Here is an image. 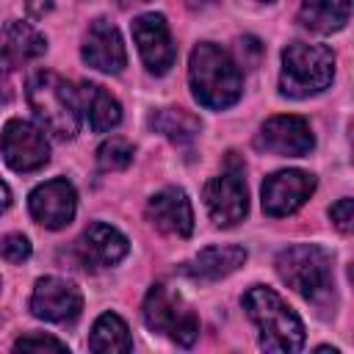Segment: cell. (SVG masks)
<instances>
[{
    "label": "cell",
    "mask_w": 354,
    "mask_h": 354,
    "mask_svg": "<svg viewBox=\"0 0 354 354\" xmlns=\"http://www.w3.org/2000/svg\"><path fill=\"white\" fill-rule=\"evenodd\" d=\"M188 83L199 105L221 111L241 100L243 77L235 58L213 41H202L191 53Z\"/></svg>",
    "instance_id": "obj_1"
},
{
    "label": "cell",
    "mask_w": 354,
    "mask_h": 354,
    "mask_svg": "<svg viewBox=\"0 0 354 354\" xmlns=\"http://www.w3.org/2000/svg\"><path fill=\"white\" fill-rule=\"evenodd\" d=\"M243 307L260 329V346L266 351H299L304 346V324L277 290L254 285L243 293Z\"/></svg>",
    "instance_id": "obj_2"
},
{
    "label": "cell",
    "mask_w": 354,
    "mask_h": 354,
    "mask_svg": "<svg viewBox=\"0 0 354 354\" xmlns=\"http://www.w3.org/2000/svg\"><path fill=\"white\" fill-rule=\"evenodd\" d=\"M28 102L47 133L66 141L80 130V100L77 91L55 72H36L28 80Z\"/></svg>",
    "instance_id": "obj_3"
},
{
    "label": "cell",
    "mask_w": 354,
    "mask_h": 354,
    "mask_svg": "<svg viewBox=\"0 0 354 354\" xmlns=\"http://www.w3.org/2000/svg\"><path fill=\"white\" fill-rule=\"evenodd\" d=\"M335 77V55L326 44L293 41L282 50L279 91L285 97L301 100L324 91Z\"/></svg>",
    "instance_id": "obj_4"
},
{
    "label": "cell",
    "mask_w": 354,
    "mask_h": 354,
    "mask_svg": "<svg viewBox=\"0 0 354 354\" xmlns=\"http://www.w3.org/2000/svg\"><path fill=\"white\" fill-rule=\"evenodd\" d=\"M279 279L307 301H321L332 293V254L318 243H293L277 254Z\"/></svg>",
    "instance_id": "obj_5"
},
{
    "label": "cell",
    "mask_w": 354,
    "mask_h": 354,
    "mask_svg": "<svg viewBox=\"0 0 354 354\" xmlns=\"http://www.w3.org/2000/svg\"><path fill=\"white\" fill-rule=\"evenodd\" d=\"M141 315H144V324L149 332L166 335L177 346L188 348L199 337V318L185 304V299L177 290H171L169 285H152L149 288L144 307H141Z\"/></svg>",
    "instance_id": "obj_6"
},
{
    "label": "cell",
    "mask_w": 354,
    "mask_h": 354,
    "mask_svg": "<svg viewBox=\"0 0 354 354\" xmlns=\"http://www.w3.org/2000/svg\"><path fill=\"white\" fill-rule=\"evenodd\" d=\"M0 152L14 171H36L50 160V144L44 138V130L25 119L6 122L0 136Z\"/></svg>",
    "instance_id": "obj_7"
},
{
    "label": "cell",
    "mask_w": 354,
    "mask_h": 354,
    "mask_svg": "<svg viewBox=\"0 0 354 354\" xmlns=\"http://www.w3.org/2000/svg\"><path fill=\"white\" fill-rule=\"evenodd\" d=\"M235 169L221 171L205 185V205L216 227H232L238 224L246 210H249V194L243 183V171L238 169V160L232 163Z\"/></svg>",
    "instance_id": "obj_8"
},
{
    "label": "cell",
    "mask_w": 354,
    "mask_h": 354,
    "mask_svg": "<svg viewBox=\"0 0 354 354\" xmlns=\"http://www.w3.org/2000/svg\"><path fill=\"white\" fill-rule=\"evenodd\" d=\"M313 191H315V177L310 171H301V169L274 171L271 177H266L260 188L263 210L266 216H274V218L290 216L310 199Z\"/></svg>",
    "instance_id": "obj_9"
},
{
    "label": "cell",
    "mask_w": 354,
    "mask_h": 354,
    "mask_svg": "<svg viewBox=\"0 0 354 354\" xmlns=\"http://www.w3.org/2000/svg\"><path fill=\"white\" fill-rule=\"evenodd\" d=\"M254 144L266 152H274V155H282V158H301V155H310L313 147H315V138H313V130L307 124V119L301 116H293V113H285V116H271Z\"/></svg>",
    "instance_id": "obj_10"
},
{
    "label": "cell",
    "mask_w": 354,
    "mask_h": 354,
    "mask_svg": "<svg viewBox=\"0 0 354 354\" xmlns=\"http://www.w3.org/2000/svg\"><path fill=\"white\" fill-rule=\"evenodd\" d=\"M83 310V296L80 290L61 279V277H41L33 285L30 293V313L41 321H53V324H64V321H75Z\"/></svg>",
    "instance_id": "obj_11"
},
{
    "label": "cell",
    "mask_w": 354,
    "mask_h": 354,
    "mask_svg": "<svg viewBox=\"0 0 354 354\" xmlns=\"http://www.w3.org/2000/svg\"><path fill=\"white\" fill-rule=\"evenodd\" d=\"M133 39H136V47L141 53V61L149 72L155 75H163L171 69L174 58H177V50H174V41H171V33H169V25H166V17L163 14H141L133 19Z\"/></svg>",
    "instance_id": "obj_12"
},
{
    "label": "cell",
    "mask_w": 354,
    "mask_h": 354,
    "mask_svg": "<svg viewBox=\"0 0 354 354\" xmlns=\"http://www.w3.org/2000/svg\"><path fill=\"white\" fill-rule=\"evenodd\" d=\"M28 207H30V216L41 227L61 230V227H66L75 218L77 194H75V188H72L69 180L55 177V180H47V183H41V185H36L30 191Z\"/></svg>",
    "instance_id": "obj_13"
},
{
    "label": "cell",
    "mask_w": 354,
    "mask_h": 354,
    "mask_svg": "<svg viewBox=\"0 0 354 354\" xmlns=\"http://www.w3.org/2000/svg\"><path fill=\"white\" fill-rule=\"evenodd\" d=\"M80 55L91 69H100V72H108V75H119L127 66V53H124L122 33L116 30V25H111L102 17L94 19L86 28Z\"/></svg>",
    "instance_id": "obj_14"
},
{
    "label": "cell",
    "mask_w": 354,
    "mask_h": 354,
    "mask_svg": "<svg viewBox=\"0 0 354 354\" xmlns=\"http://www.w3.org/2000/svg\"><path fill=\"white\" fill-rule=\"evenodd\" d=\"M147 216L160 232H169L177 238H188L194 230V210H191L188 194L177 185L160 188L147 202Z\"/></svg>",
    "instance_id": "obj_15"
},
{
    "label": "cell",
    "mask_w": 354,
    "mask_h": 354,
    "mask_svg": "<svg viewBox=\"0 0 354 354\" xmlns=\"http://www.w3.org/2000/svg\"><path fill=\"white\" fill-rule=\"evenodd\" d=\"M130 243L127 238L111 227V224H102V221H94L86 227V232L77 238V254L86 266L91 268H108V266H116L124 254H127Z\"/></svg>",
    "instance_id": "obj_16"
},
{
    "label": "cell",
    "mask_w": 354,
    "mask_h": 354,
    "mask_svg": "<svg viewBox=\"0 0 354 354\" xmlns=\"http://www.w3.org/2000/svg\"><path fill=\"white\" fill-rule=\"evenodd\" d=\"M243 263H246V249L235 246V243H224V246L202 249L196 257L183 263L180 271L185 277H191L194 282H218V279L230 277L232 271H238Z\"/></svg>",
    "instance_id": "obj_17"
},
{
    "label": "cell",
    "mask_w": 354,
    "mask_h": 354,
    "mask_svg": "<svg viewBox=\"0 0 354 354\" xmlns=\"http://www.w3.org/2000/svg\"><path fill=\"white\" fill-rule=\"evenodd\" d=\"M47 53V39L28 22L11 19L0 28V66L14 69Z\"/></svg>",
    "instance_id": "obj_18"
},
{
    "label": "cell",
    "mask_w": 354,
    "mask_h": 354,
    "mask_svg": "<svg viewBox=\"0 0 354 354\" xmlns=\"http://www.w3.org/2000/svg\"><path fill=\"white\" fill-rule=\"evenodd\" d=\"M351 17V0H301L299 22L315 33H335L346 28Z\"/></svg>",
    "instance_id": "obj_19"
},
{
    "label": "cell",
    "mask_w": 354,
    "mask_h": 354,
    "mask_svg": "<svg viewBox=\"0 0 354 354\" xmlns=\"http://www.w3.org/2000/svg\"><path fill=\"white\" fill-rule=\"evenodd\" d=\"M83 108L88 116V124L94 133H108L122 122V105L111 91H105L97 83H83Z\"/></svg>",
    "instance_id": "obj_20"
},
{
    "label": "cell",
    "mask_w": 354,
    "mask_h": 354,
    "mask_svg": "<svg viewBox=\"0 0 354 354\" xmlns=\"http://www.w3.org/2000/svg\"><path fill=\"white\" fill-rule=\"evenodd\" d=\"M149 127L160 136H166L174 144H188L196 138L199 133V119L194 113H188L185 108H158L149 116Z\"/></svg>",
    "instance_id": "obj_21"
},
{
    "label": "cell",
    "mask_w": 354,
    "mask_h": 354,
    "mask_svg": "<svg viewBox=\"0 0 354 354\" xmlns=\"http://www.w3.org/2000/svg\"><path fill=\"white\" fill-rule=\"evenodd\" d=\"M88 348L91 351H130L133 348V337L127 324L116 315V313H102L88 335Z\"/></svg>",
    "instance_id": "obj_22"
},
{
    "label": "cell",
    "mask_w": 354,
    "mask_h": 354,
    "mask_svg": "<svg viewBox=\"0 0 354 354\" xmlns=\"http://www.w3.org/2000/svg\"><path fill=\"white\" fill-rule=\"evenodd\" d=\"M133 144L127 141V138H122V136H113V138H108V141H102L100 144V149H97V166L102 169V171H119V169H127L130 163H133Z\"/></svg>",
    "instance_id": "obj_23"
},
{
    "label": "cell",
    "mask_w": 354,
    "mask_h": 354,
    "mask_svg": "<svg viewBox=\"0 0 354 354\" xmlns=\"http://www.w3.org/2000/svg\"><path fill=\"white\" fill-rule=\"evenodd\" d=\"M17 351H69L64 340L53 337V335H41V332H33V335H22L17 343H14Z\"/></svg>",
    "instance_id": "obj_24"
},
{
    "label": "cell",
    "mask_w": 354,
    "mask_h": 354,
    "mask_svg": "<svg viewBox=\"0 0 354 354\" xmlns=\"http://www.w3.org/2000/svg\"><path fill=\"white\" fill-rule=\"evenodd\" d=\"M0 254L8 263H22L30 257V241L22 232H8L6 238H0Z\"/></svg>",
    "instance_id": "obj_25"
},
{
    "label": "cell",
    "mask_w": 354,
    "mask_h": 354,
    "mask_svg": "<svg viewBox=\"0 0 354 354\" xmlns=\"http://www.w3.org/2000/svg\"><path fill=\"white\" fill-rule=\"evenodd\" d=\"M329 218L335 221V227L340 230V232H351V227H354V202L348 199V196H343V199H337L332 207H329Z\"/></svg>",
    "instance_id": "obj_26"
},
{
    "label": "cell",
    "mask_w": 354,
    "mask_h": 354,
    "mask_svg": "<svg viewBox=\"0 0 354 354\" xmlns=\"http://www.w3.org/2000/svg\"><path fill=\"white\" fill-rule=\"evenodd\" d=\"M25 11H28L33 19H41L44 14L53 11V0H25Z\"/></svg>",
    "instance_id": "obj_27"
},
{
    "label": "cell",
    "mask_w": 354,
    "mask_h": 354,
    "mask_svg": "<svg viewBox=\"0 0 354 354\" xmlns=\"http://www.w3.org/2000/svg\"><path fill=\"white\" fill-rule=\"evenodd\" d=\"M8 205H11V191H8V185L0 180V213H6Z\"/></svg>",
    "instance_id": "obj_28"
},
{
    "label": "cell",
    "mask_w": 354,
    "mask_h": 354,
    "mask_svg": "<svg viewBox=\"0 0 354 354\" xmlns=\"http://www.w3.org/2000/svg\"><path fill=\"white\" fill-rule=\"evenodd\" d=\"M144 3H152V0H116V6H122V8H130V6H144Z\"/></svg>",
    "instance_id": "obj_29"
},
{
    "label": "cell",
    "mask_w": 354,
    "mask_h": 354,
    "mask_svg": "<svg viewBox=\"0 0 354 354\" xmlns=\"http://www.w3.org/2000/svg\"><path fill=\"white\" fill-rule=\"evenodd\" d=\"M266 3H271V0H266Z\"/></svg>",
    "instance_id": "obj_30"
}]
</instances>
